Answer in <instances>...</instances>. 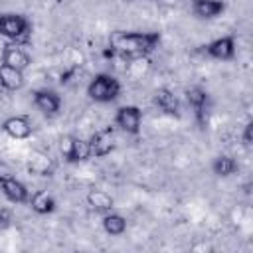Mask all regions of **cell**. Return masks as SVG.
<instances>
[{
	"instance_id": "9c48e42d",
	"label": "cell",
	"mask_w": 253,
	"mask_h": 253,
	"mask_svg": "<svg viewBox=\"0 0 253 253\" xmlns=\"http://www.w3.org/2000/svg\"><path fill=\"white\" fill-rule=\"evenodd\" d=\"M2 132L8 134L14 140H24V138L32 136L34 126H32V121L26 115H14V117H8L2 123Z\"/></svg>"
},
{
	"instance_id": "3957f363",
	"label": "cell",
	"mask_w": 253,
	"mask_h": 253,
	"mask_svg": "<svg viewBox=\"0 0 253 253\" xmlns=\"http://www.w3.org/2000/svg\"><path fill=\"white\" fill-rule=\"evenodd\" d=\"M30 34V22L22 14H0V36L10 42H24Z\"/></svg>"
},
{
	"instance_id": "603a6c76",
	"label": "cell",
	"mask_w": 253,
	"mask_h": 253,
	"mask_svg": "<svg viewBox=\"0 0 253 253\" xmlns=\"http://www.w3.org/2000/svg\"><path fill=\"white\" fill-rule=\"evenodd\" d=\"M57 2H61V0H57Z\"/></svg>"
},
{
	"instance_id": "e0dca14e",
	"label": "cell",
	"mask_w": 253,
	"mask_h": 253,
	"mask_svg": "<svg viewBox=\"0 0 253 253\" xmlns=\"http://www.w3.org/2000/svg\"><path fill=\"white\" fill-rule=\"evenodd\" d=\"M87 204L91 210L99 211V213H107V211H113L115 208V200L109 192L105 190H91L87 194Z\"/></svg>"
},
{
	"instance_id": "30bf717a",
	"label": "cell",
	"mask_w": 253,
	"mask_h": 253,
	"mask_svg": "<svg viewBox=\"0 0 253 253\" xmlns=\"http://www.w3.org/2000/svg\"><path fill=\"white\" fill-rule=\"evenodd\" d=\"M89 144H91V154L95 158H105L115 148V132H113V128H103V130L93 132L91 138H89Z\"/></svg>"
},
{
	"instance_id": "277c9868",
	"label": "cell",
	"mask_w": 253,
	"mask_h": 253,
	"mask_svg": "<svg viewBox=\"0 0 253 253\" xmlns=\"http://www.w3.org/2000/svg\"><path fill=\"white\" fill-rule=\"evenodd\" d=\"M186 101L190 109L194 111V119L200 126L208 125V115H210V95L202 87H190L186 91Z\"/></svg>"
},
{
	"instance_id": "5b68a950",
	"label": "cell",
	"mask_w": 253,
	"mask_h": 253,
	"mask_svg": "<svg viewBox=\"0 0 253 253\" xmlns=\"http://www.w3.org/2000/svg\"><path fill=\"white\" fill-rule=\"evenodd\" d=\"M61 154L63 158L69 162V164H75V162H85L89 160L93 154H91V144L89 140L85 138H79V136H67L61 140Z\"/></svg>"
},
{
	"instance_id": "7a4b0ae2",
	"label": "cell",
	"mask_w": 253,
	"mask_h": 253,
	"mask_svg": "<svg viewBox=\"0 0 253 253\" xmlns=\"http://www.w3.org/2000/svg\"><path fill=\"white\" fill-rule=\"evenodd\" d=\"M87 95L95 103H111L121 95V83L111 73H97L87 85Z\"/></svg>"
},
{
	"instance_id": "8fae6325",
	"label": "cell",
	"mask_w": 253,
	"mask_h": 253,
	"mask_svg": "<svg viewBox=\"0 0 253 253\" xmlns=\"http://www.w3.org/2000/svg\"><path fill=\"white\" fill-rule=\"evenodd\" d=\"M32 95H34V105L43 115L53 117V115L59 113V109H61V97L55 91H51V89H38Z\"/></svg>"
},
{
	"instance_id": "7c38bea8",
	"label": "cell",
	"mask_w": 253,
	"mask_h": 253,
	"mask_svg": "<svg viewBox=\"0 0 253 253\" xmlns=\"http://www.w3.org/2000/svg\"><path fill=\"white\" fill-rule=\"evenodd\" d=\"M2 63H6V65H10V67H16V69L24 71V69L30 67L32 59H30V55H28L18 43H16V45L6 43L4 49H2Z\"/></svg>"
},
{
	"instance_id": "4fadbf2b",
	"label": "cell",
	"mask_w": 253,
	"mask_h": 253,
	"mask_svg": "<svg viewBox=\"0 0 253 253\" xmlns=\"http://www.w3.org/2000/svg\"><path fill=\"white\" fill-rule=\"evenodd\" d=\"M223 10H225L223 0H192V12L202 20L217 18Z\"/></svg>"
},
{
	"instance_id": "44dd1931",
	"label": "cell",
	"mask_w": 253,
	"mask_h": 253,
	"mask_svg": "<svg viewBox=\"0 0 253 253\" xmlns=\"http://www.w3.org/2000/svg\"><path fill=\"white\" fill-rule=\"evenodd\" d=\"M10 221H12V211L8 208H0V227L10 225Z\"/></svg>"
},
{
	"instance_id": "5bb4252c",
	"label": "cell",
	"mask_w": 253,
	"mask_h": 253,
	"mask_svg": "<svg viewBox=\"0 0 253 253\" xmlns=\"http://www.w3.org/2000/svg\"><path fill=\"white\" fill-rule=\"evenodd\" d=\"M28 204H30V208L36 211V213H40V215H47V213H51L53 210H55V198L47 192V190H36L34 194H30V200H28Z\"/></svg>"
},
{
	"instance_id": "ffe728a7",
	"label": "cell",
	"mask_w": 253,
	"mask_h": 253,
	"mask_svg": "<svg viewBox=\"0 0 253 253\" xmlns=\"http://www.w3.org/2000/svg\"><path fill=\"white\" fill-rule=\"evenodd\" d=\"M28 168L32 174H38V176H47L53 168V162L49 156L42 154V152H34L30 156V162H28Z\"/></svg>"
},
{
	"instance_id": "7402d4cb",
	"label": "cell",
	"mask_w": 253,
	"mask_h": 253,
	"mask_svg": "<svg viewBox=\"0 0 253 253\" xmlns=\"http://www.w3.org/2000/svg\"><path fill=\"white\" fill-rule=\"evenodd\" d=\"M251 138H253V125L247 123L245 125V130H243V144L245 146H251Z\"/></svg>"
},
{
	"instance_id": "52a82bcc",
	"label": "cell",
	"mask_w": 253,
	"mask_h": 253,
	"mask_svg": "<svg viewBox=\"0 0 253 253\" xmlns=\"http://www.w3.org/2000/svg\"><path fill=\"white\" fill-rule=\"evenodd\" d=\"M0 190H2V194H4L10 202H14V204H28V200H30V190H28V186H26L24 182H20V180L14 176V172L0 178Z\"/></svg>"
},
{
	"instance_id": "ba28073f",
	"label": "cell",
	"mask_w": 253,
	"mask_h": 253,
	"mask_svg": "<svg viewBox=\"0 0 253 253\" xmlns=\"http://www.w3.org/2000/svg\"><path fill=\"white\" fill-rule=\"evenodd\" d=\"M204 51L219 61H229L235 57V38L233 36H221L211 40L210 43L204 45Z\"/></svg>"
},
{
	"instance_id": "6da1fadb",
	"label": "cell",
	"mask_w": 253,
	"mask_h": 253,
	"mask_svg": "<svg viewBox=\"0 0 253 253\" xmlns=\"http://www.w3.org/2000/svg\"><path fill=\"white\" fill-rule=\"evenodd\" d=\"M162 36L160 32H123L117 30L109 38V49L105 51L107 57L121 55L128 59H142L148 53H152Z\"/></svg>"
},
{
	"instance_id": "2e32d148",
	"label": "cell",
	"mask_w": 253,
	"mask_h": 253,
	"mask_svg": "<svg viewBox=\"0 0 253 253\" xmlns=\"http://www.w3.org/2000/svg\"><path fill=\"white\" fill-rule=\"evenodd\" d=\"M154 105L162 113H166V115H172V117H178L180 115V103H178L176 95L170 89H158L154 93Z\"/></svg>"
},
{
	"instance_id": "8992f818",
	"label": "cell",
	"mask_w": 253,
	"mask_h": 253,
	"mask_svg": "<svg viewBox=\"0 0 253 253\" xmlns=\"http://www.w3.org/2000/svg\"><path fill=\"white\" fill-rule=\"evenodd\" d=\"M115 125L128 134H138L142 125V111L136 105H123L115 113Z\"/></svg>"
},
{
	"instance_id": "9a60e30c",
	"label": "cell",
	"mask_w": 253,
	"mask_h": 253,
	"mask_svg": "<svg viewBox=\"0 0 253 253\" xmlns=\"http://www.w3.org/2000/svg\"><path fill=\"white\" fill-rule=\"evenodd\" d=\"M24 71L0 63V87H4L6 91H20L24 87Z\"/></svg>"
},
{
	"instance_id": "d6986e66",
	"label": "cell",
	"mask_w": 253,
	"mask_h": 253,
	"mask_svg": "<svg viewBox=\"0 0 253 253\" xmlns=\"http://www.w3.org/2000/svg\"><path fill=\"white\" fill-rule=\"evenodd\" d=\"M237 168H239V166H237V160L231 158V156H225V154L215 156L213 162H211V170H213V174L219 176V178H227V176L235 174Z\"/></svg>"
},
{
	"instance_id": "ac0fdd59",
	"label": "cell",
	"mask_w": 253,
	"mask_h": 253,
	"mask_svg": "<svg viewBox=\"0 0 253 253\" xmlns=\"http://www.w3.org/2000/svg\"><path fill=\"white\" fill-rule=\"evenodd\" d=\"M103 229L113 237L123 235L126 231V219L117 211H107L103 213Z\"/></svg>"
}]
</instances>
